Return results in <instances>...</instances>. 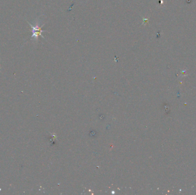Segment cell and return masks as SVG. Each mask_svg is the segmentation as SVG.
Returning <instances> with one entry per match:
<instances>
[{
	"mask_svg": "<svg viewBox=\"0 0 196 195\" xmlns=\"http://www.w3.org/2000/svg\"><path fill=\"white\" fill-rule=\"evenodd\" d=\"M28 22L30 25V26L31 27L32 33V35L31 36V40L33 41L34 42H37L38 41L39 36H41L43 38H44V36L42 35V33L47 31L42 30V28L44 25V24H43V25H42L41 26V21H40L39 19H36L34 22V25L30 23L29 21H28Z\"/></svg>",
	"mask_w": 196,
	"mask_h": 195,
	"instance_id": "1",
	"label": "cell"
}]
</instances>
